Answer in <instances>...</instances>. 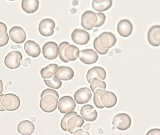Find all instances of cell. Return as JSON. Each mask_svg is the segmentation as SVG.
<instances>
[{"instance_id":"obj_4","label":"cell","mask_w":160,"mask_h":135,"mask_svg":"<svg viewBox=\"0 0 160 135\" xmlns=\"http://www.w3.org/2000/svg\"><path fill=\"white\" fill-rule=\"evenodd\" d=\"M2 105L7 111L10 112L16 111L20 106V100L16 94L7 93L2 99Z\"/></svg>"},{"instance_id":"obj_32","label":"cell","mask_w":160,"mask_h":135,"mask_svg":"<svg viewBox=\"0 0 160 135\" xmlns=\"http://www.w3.org/2000/svg\"><path fill=\"white\" fill-rule=\"evenodd\" d=\"M7 32V27L4 23L0 22V39L4 37Z\"/></svg>"},{"instance_id":"obj_5","label":"cell","mask_w":160,"mask_h":135,"mask_svg":"<svg viewBox=\"0 0 160 135\" xmlns=\"http://www.w3.org/2000/svg\"><path fill=\"white\" fill-rule=\"evenodd\" d=\"M112 125L120 131H126L130 127L132 120L130 117L126 113H120L114 117Z\"/></svg>"},{"instance_id":"obj_16","label":"cell","mask_w":160,"mask_h":135,"mask_svg":"<svg viewBox=\"0 0 160 135\" xmlns=\"http://www.w3.org/2000/svg\"><path fill=\"white\" fill-rule=\"evenodd\" d=\"M106 72L103 68L101 67H94L88 70L86 75V79L88 83H91L94 78H97L102 80L106 78Z\"/></svg>"},{"instance_id":"obj_36","label":"cell","mask_w":160,"mask_h":135,"mask_svg":"<svg viewBox=\"0 0 160 135\" xmlns=\"http://www.w3.org/2000/svg\"><path fill=\"white\" fill-rule=\"evenodd\" d=\"M4 96V94H1V95H0V112H4V111H6L5 109L3 107L2 105V99Z\"/></svg>"},{"instance_id":"obj_29","label":"cell","mask_w":160,"mask_h":135,"mask_svg":"<svg viewBox=\"0 0 160 135\" xmlns=\"http://www.w3.org/2000/svg\"><path fill=\"white\" fill-rule=\"evenodd\" d=\"M106 91L102 89H98L94 93V102L96 107L99 109H102L104 106L102 104L100 101V97L102 94H103Z\"/></svg>"},{"instance_id":"obj_3","label":"cell","mask_w":160,"mask_h":135,"mask_svg":"<svg viewBox=\"0 0 160 135\" xmlns=\"http://www.w3.org/2000/svg\"><path fill=\"white\" fill-rule=\"evenodd\" d=\"M79 49L77 46L70 45L66 41L62 42L59 45V56L60 59L64 63L76 61L79 57Z\"/></svg>"},{"instance_id":"obj_31","label":"cell","mask_w":160,"mask_h":135,"mask_svg":"<svg viewBox=\"0 0 160 135\" xmlns=\"http://www.w3.org/2000/svg\"><path fill=\"white\" fill-rule=\"evenodd\" d=\"M98 17V22L96 27H100L103 25L106 19V16L105 14L102 13H97Z\"/></svg>"},{"instance_id":"obj_18","label":"cell","mask_w":160,"mask_h":135,"mask_svg":"<svg viewBox=\"0 0 160 135\" xmlns=\"http://www.w3.org/2000/svg\"><path fill=\"white\" fill-rule=\"evenodd\" d=\"M102 104L107 108H112L116 105L118 99L116 95L112 91H106L100 97Z\"/></svg>"},{"instance_id":"obj_12","label":"cell","mask_w":160,"mask_h":135,"mask_svg":"<svg viewBox=\"0 0 160 135\" xmlns=\"http://www.w3.org/2000/svg\"><path fill=\"white\" fill-rule=\"evenodd\" d=\"M79 58L81 62L88 65L95 64L98 60V56L97 53L91 49L81 50Z\"/></svg>"},{"instance_id":"obj_10","label":"cell","mask_w":160,"mask_h":135,"mask_svg":"<svg viewBox=\"0 0 160 135\" xmlns=\"http://www.w3.org/2000/svg\"><path fill=\"white\" fill-rule=\"evenodd\" d=\"M55 23L53 20L46 18L42 20L38 26V31L41 35L45 37H49L54 34V28Z\"/></svg>"},{"instance_id":"obj_26","label":"cell","mask_w":160,"mask_h":135,"mask_svg":"<svg viewBox=\"0 0 160 135\" xmlns=\"http://www.w3.org/2000/svg\"><path fill=\"white\" fill-rule=\"evenodd\" d=\"M58 68L59 66L56 64H50L41 69L40 71L41 76L44 79L51 78L55 75Z\"/></svg>"},{"instance_id":"obj_22","label":"cell","mask_w":160,"mask_h":135,"mask_svg":"<svg viewBox=\"0 0 160 135\" xmlns=\"http://www.w3.org/2000/svg\"><path fill=\"white\" fill-rule=\"evenodd\" d=\"M35 129L34 124L29 120L20 122L18 125V132L22 135H31L33 133Z\"/></svg>"},{"instance_id":"obj_27","label":"cell","mask_w":160,"mask_h":135,"mask_svg":"<svg viewBox=\"0 0 160 135\" xmlns=\"http://www.w3.org/2000/svg\"><path fill=\"white\" fill-rule=\"evenodd\" d=\"M45 84L49 87L54 89H58L62 86V82L56 76L53 75L52 77L44 80Z\"/></svg>"},{"instance_id":"obj_25","label":"cell","mask_w":160,"mask_h":135,"mask_svg":"<svg viewBox=\"0 0 160 135\" xmlns=\"http://www.w3.org/2000/svg\"><path fill=\"white\" fill-rule=\"evenodd\" d=\"M39 4L38 0H23L22 2V8L24 12L31 14L37 11Z\"/></svg>"},{"instance_id":"obj_30","label":"cell","mask_w":160,"mask_h":135,"mask_svg":"<svg viewBox=\"0 0 160 135\" xmlns=\"http://www.w3.org/2000/svg\"><path fill=\"white\" fill-rule=\"evenodd\" d=\"M78 115V113L75 111L71 112V113H68L65 116H64L63 118L61 121V127L62 129L65 132L68 131V122L70 118L72 117Z\"/></svg>"},{"instance_id":"obj_23","label":"cell","mask_w":160,"mask_h":135,"mask_svg":"<svg viewBox=\"0 0 160 135\" xmlns=\"http://www.w3.org/2000/svg\"><path fill=\"white\" fill-rule=\"evenodd\" d=\"M84 123L83 119L79 115L72 117L70 118L68 122V131L70 133L73 134L79 128H81Z\"/></svg>"},{"instance_id":"obj_14","label":"cell","mask_w":160,"mask_h":135,"mask_svg":"<svg viewBox=\"0 0 160 135\" xmlns=\"http://www.w3.org/2000/svg\"><path fill=\"white\" fill-rule=\"evenodd\" d=\"M92 98L91 91L87 87L81 88L76 91L74 99L78 104L82 105L88 102Z\"/></svg>"},{"instance_id":"obj_34","label":"cell","mask_w":160,"mask_h":135,"mask_svg":"<svg viewBox=\"0 0 160 135\" xmlns=\"http://www.w3.org/2000/svg\"><path fill=\"white\" fill-rule=\"evenodd\" d=\"M146 135H160V129H152L148 131Z\"/></svg>"},{"instance_id":"obj_9","label":"cell","mask_w":160,"mask_h":135,"mask_svg":"<svg viewBox=\"0 0 160 135\" xmlns=\"http://www.w3.org/2000/svg\"><path fill=\"white\" fill-rule=\"evenodd\" d=\"M43 56L47 59L49 60H54L59 55V48L55 42L49 41L43 46L42 49Z\"/></svg>"},{"instance_id":"obj_17","label":"cell","mask_w":160,"mask_h":135,"mask_svg":"<svg viewBox=\"0 0 160 135\" xmlns=\"http://www.w3.org/2000/svg\"><path fill=\"white\" fill-rule=\"evenodd\" d=\"M133 31V26L128 19H123L118 23L117 31L118 34L123 37L129 36Z\"/></svg>"},{"instance_id":"obj_28","label":"cell","mask_w":160,"mask_h":135,"mask_svg":"<svg viewBox=\"0 0 160 135\" xmlns=\"http://www.w3.org/2000/svg\"><path fill=\"white\" fill-rule=\"evenodd\" d=\"M90 88L93 93H95L98 90L102 89L105 90L106 88V85L105 82L97 78L92 80L90 83Z\"/></svg>"},{"instance_id":"obj_2","label":"cell","mask_w":160,"mask_h":135,"mask_svg":"<svg viewBox=\"0 0 160 135\" xmlns=\"http://www.w3.org/2000/svg\"><path fill=\"white\" fill-rule=\"evenodd\" d=\"M117 42L115 36L110 32H104L96 38L94 41V49L100 55H105L109 49L113 47Z\"/></svg>"},{"instance_id":"obj_1","label":"cell","mask_w":160,"mask_h":135,"mask_svg":"<svg viewBox=\"0 0 160 135\" xmlns=\"http://www.w3.org/2000/svg\"><path fill=\"white\" fill-rule=\"evenodd\" d=\"M40 108L47 113L53 112L56 110L58 106L59 93L56 91L47 89L43 91L40 95Z\"/></svg>"},{"instance_id":"obj_13","label":"cell","mask_w":160,"mask_h":135,"mask_svg":"<svg viewBox=\"0 0 160 135\" xmlns=\"http://www.w3.org/2000/svg\"><path fill=\"white\" fill-rule=\"evenodd\" d=\"M9 35L12 41L17 44L23 43L26 39L25 31L20 26L12 27L9 30Z\"/></svg>"},{"instance_id":"obj_11","label":"cell","mask_w":160,"mask_h":135,"mask_svg":"<svg viewBox=\"0 0 160 135\" xmlns=\"http://www.w3.org/2000/svg\"><path fill=\"white\" fill-rule=\"evenodd\" d=\"M71 38L74 43L78 45H86L90 40V35L87 31L78 28L72 33Z\"/></svg>"},{"instance_id":"obj_20","label":"cell","mask_w":160,"mask_h":135,"mask_svg":"<svg viewBox=\"0 0 160 135\" xmlns=\"http://www.w3.org/2000/svg\"><path fill=\"white\" fill-rule=\"evenodd\" d=\"M148 39L150 45L154 47H158L160 45V25H155L149 29Z\"/></svg>"},{"instance_id":"obj_33","label":"cell","mask_w":160,"mask_h":135,"mask_svg":"<svg viewBox=\"0 0 160 135\" xmlns=\"http://www.w3.org/2000/svg\"><path fill=\"white\" fill-rule=\"evenodd\" d=\"M9 41V36L7 33L3 38L0 39V47H4L8 43Z\"/></svg>"},{"instance_id":"obj_35","label":"cell","mask_w":160,"mask_h":135,"mask_svg":"<svg viewBox=\"0 0 160 135\" xmlns=\"http://www.w3.org/2000/svg\"><path fill=\"white\" fill-rule=\"evenodd\" d=\"M74 135H90V134L88 132L84 131L82 129H79L75 132Z\"/></svg>"},{"instance_id":"obj_15","label":"cell","mask_w":160,"mask_h":135,"mask_svg":"<svg viewBox=\"0 0 160 135\" xmlns=\"http://www.w3.org/2000/svg\"><path fill=\"white\" fill-rule=\"evenodd\" d=\"M83 119L87 122H94L97 119L98 112L93 106L86 105L81 108L80 111Z\"/></svg>"},{"instance_id":"obj_8","label":"cell","mask_w":160,"mask_h":135,"mask_svg":"<svg viewBox=\"0 0 160 135\" xmlns=\"http://www.w3.org/2000/svg\"><path fill=\"white\" fill-rule=\"evenodd\" d=\"M58 106L61 113L68 114L74 111L76 107V103L72 97L65 96L60 99Z\"/></svg>"},{"instance_id":"obj_21","label":"cell","mask_w":160,"mask_h":135,"mask_svg":"<svg viewBox=\"0 0 160 135\" xmlns=\"http://www.w3.org/2000/svg\"><path fill=\"white\" fill-rule=\"evenodd\" d=\"M75 73L72 68L67 66H61L58 68L55 76L63 81H68L74 77Z\"/></svg>"},{"instance_id":"obj_19","label":"cell","mask_w":160,"mask_h":135,"mask_svg":"<svg viewBox=\"0 0 160 135\" xmlns=\"http://www.w3.org/2000/svg\"><path fill=\"white\" fill-rule=\"evenodd\" d=\"M24 49L29 56L33 58L38 57L41 54V49L39 45L33 40H28L25 42Z\"/></svg>"},{"instance_id":"obj_6","label":"cell","mask_w":160,"mask_h":135,"mask_svg":"<svg viewBox=\"0 0 160 135\" xmlns=\"http://www.w3.org/2000/svg\"><path fill=\"white\" fill-rule=\"evenodd\" d=\"M22 59L21 53L18 51H13L9 52L5 57L4 64L8 69H18L20 66L21 61Z\"/></svg>"},{"instance_id":"obj_37","label":"cell","mask_w":160,"mask_h":135,"mask_svg":"<svg viewBox=\"0 0 160 135\" xmlns=\"http://www.w3.org/2000/svg\"><path fill=\"white\" fill-rule=\"evenodd\" d=\"M3 90V83L2 79H0V94L2 93Z\"/></svg>"},{"instance_id":"obj_7","label":"cell","mask_w":160,"mask_h":135,"mask_svg":"<svg viewBox=\"0 0 160 135\" xmlns=\"http://www.w3.org/2000/svg\"><path fill=\"white\" fill-rule=\"evenodd\" d=\"M98 22L97 13L90 10L85 11L81 18V25L87 30H91L96 27Z\"/></svg>"},{"instance_id":"obj_24","label":"cell","mask_w":160,"mask_h":135,"mask_svg":"<svg viewBox=\"0 0 160 135\" xmlns=\"http://www.w3.org/2000/svg\"><path fill=\"white\" fill-rule=\"evenodd\" d=\"M112 5V0H94L92 1V8L99 12H103L111 8Z\"/></svg>"}]
</instances>
